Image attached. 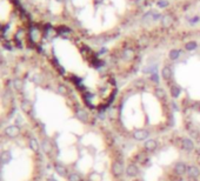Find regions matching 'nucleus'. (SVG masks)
Masks as SVG:
<instances>
[{"instance_id":"1","label":"nucleus","mask_w":200,"mask_h":181,"mask_svg":"<svg viewBox=\"0 0 200 181\" xmlns=\"http://www.w3.org/2000/svg\"><path fill=\"white\" fill-rule=\"evenodd\" d=\"M1 35L10 45L22 46L26 41L33 40L30 19L19 0H0Z\"/></svg>"},{"instance_id":"2","label":"nucleus","mask_w":200,"mask_h":181,"mask_svg":"<svg viewBox=\"0 0 200 181\" xmlns=\"http://www.w3.org/2000/svg\"><path fill=\"white\" fill-rule=\"evenodd\" d=\"M111 171H112V174L115 176V178H119L121 175L124 174V172L126 171L125 168H124V163L119 160H115L113 161V163H112V167H111Z\"/></svg>"},{"instance_id":"3","label":"nucleus","mask_w":200,"mask_h":181,"mask_svg":"<svg viewBox=\"0 0 200 181\" xmlns=\"http://www.w3.org/2000/svg\"><path fill=\"white\" fill-rule=\"evenodd\" d=\"M133 139L137 141H144L148 140V136H150V132L145 129V128H139V129H135L133 132Z\"/></svg>"},{"instance_id":"4","label":"nucleus","mask_w":200,"mask_h":181,"mask_svg":"<svg viewBox=\"0 0 200 181\" xmlns=\"http://www.w3.org/2000/svg\"><path fill=\"white\" fill-rule=\"evenodd\" d=\"M4 134L6 135L7 138L14 139V138H17V136L20 134V128L18 127V126H15V125L8 126V127L5 128V131H4Z\"/></svg>"},{"instance_id":"5","label":"nucleus","mask_w":200,"mask_h":181,"mask_svg":"<svg viewBox=\"0 0 200 181\" xmlns=\"http://www.w3.org/2000/svg\"><path fill=\"white\" fill-rule=\"evenodd\" d=\"M194 142L192 141V139H190V138H184L182 140H181V148L184 149V151H186V152H192L194 149Z\"/></svg>"},{"instance_id":"6","label":"nucleus","mask_w":200,"mask_h":181,"mask_svg":"<svg viewBox=\"0 0 200 181\" xmlns=\"http://www.w3.org/2000/svg\"><path fill=\"white\" fill-rule=\"evenodd\" d=\"M75 118H77L78 120L82 121V122H87L90 116H88V113H87L84 108L78 107L75 109Z\"/></svg>"},{"instance_id":"7","label":"nucleus","mask_w":200,"mask_h":181,"mask_svg":"<svg viewBox=\"0 0 200 181\" xmlns=\"http://www.w3.org/2000/svg\"><path fill=\"white\" fill-rule=\"evenodd\" d=\"M126 175L130 176V178H135L137 175L139 174V168L135 163H130L126 167Z\"/></svg>"},{"instance_id":"8","label":"nucleus","mask_w":200,"mask_h":181,"mask_svg":"<svg viewBox=\"0 0 200 181\" xmlns=\"http://www.w3.org/2000/svg\"><path fill=\"white\" fill-rule=\"evenodd\" d=\"M186 174L190 176V178H198L200 175V169L198 166H195V165H191V166H188L187 167V172Z\"/></svg>"},{"instance_id":"9","label":"nucleus","mask_w":200,"mask_h":181,"mask_svg":"<svg viewBox=\"0 0 200 181\" xmlns=\"http://www.w3.org/2000/svg\"><path fill=\"white\" fill-rule=\"evenodd\" d=\"M144 147H145V149H146L147 152H154L158 148V142L154 140V139H148V140L145 141Z\"/></svg>"},{"instance_id":"10","label":"nucleus","mask_w":200,"mask_h":181,"mask_svg":"<svg viewBox=\"0 0 200 181\" xmlns=\"http://www.w3.org/2000/svg\"><path fill=\"white\" fill-rule=\"evenodd\" d=\"M41 148H42V151L45 152V153H51L52 152V149H53V144H52V141L50 140V139H44V140L41 141Z\"/></svg>"},{"instance_id":"11","label":"nucleus","mask_w":200,"mask_h":181,"mask_svg":"<svg viewBox=\"0 0 200 181\" xmlns=\"http://www.w3.org/2000/svg\"><path fill=\"white\" fill-rule=\"evenodd\" d=\"M54 171L57 172V174H59L60 176H68V172H67V168L62 165V163H59L57 162L54 165Z\"/></svg>"},{"instance_id":"12","label":"nucleus","mask_w":200,"mask_h":181,"mask_svg":"<svg viewBox=\"0 0 200 181\" xmlns=\"http://www.w3.org/2000/svg\"><path fill=\"white\" fill-rule=\"evenodd\" d=\"M174 172H175L178 175L186 174V172H187L186 163H185V162H178V163H175V166H174Z\"/></svg>"},{"instance_id":"13","label":"nucleus","mask_w":200,"mask_h":181,"mask_svg":"<svg viewBox=\"0 0 200 181\" xmlns=\"http://www.w3.org/2000/svg\"><path fill=\"white\" fill-rule=\"evenodd\" d=\"M41 145H39V142H38V140L37 139H34V138H31L30 139V141H28V147L31 148L33 152H39V148Z\"/></svg>"},{"instance_id":"14","label":"nucleus","mask_w":200,"mask_h":181,"mask_svg":"<svg viewBox=\"0 0 200 181\" xmlns=\"http://www.w3.org/2000/svg\"><path fill=\"white\" fill-rule=\"evenodd\" d=\"M67 180H68V181H82V179H81L80 174H78V173L73 172V173H70V174H68V176H67Z\"/></svg>"},{"instance_id":"15","label":"nucleus","mask_w":200,"mask_h":181,"mask_svg":"<svg viewBox=\"0 0 200 181\" xmlns=\"http://www.w3.org/2000/svg\"><path fill=\"white\" fill-rule=\"evenodd\" d=\"M10 159H11L10 153L8 152H2V154H1V162L2 163H7L10 161Z\"/></svg>"},{"instance_id":"16","label":"nucleus","mask_w":200,"mask_h":181,"mask_svg":"<svg viewBox=\"0 0 200 181\" xmlns=\"http://www.w3.org/2000/svg\"><path fill=\"white\" fill-rule=\"evenodd\" d=\"M132 58H133V51H132V49H126V51H124V59L130 60V59H132Z\"/></svg>"},{"instance_id":"17","label":"nucleus","mask_w":200,"mask_h":181,"mask_svg":"<svg viewBox=\"0 0 200 181\" xmlns=\"http://www.w3.org/2000/svg\"><path fill=\"white\" fill-rule=\"evenodd\" d=\"M155 95L160 98V99H164L165 96H166V93H165V91L162 89V88H157L155 89Z\"/></svg>"},{"instance_id":"18","label":"nucleus","mask_w":200,"mask_h":181,"mask_svg":"<svg viewBox=\"0 0 200 181\" xmlns=\"http://www.w3.org/2000/svg\"><path fill=\"white\" fill-rule=\"evenodd\" d=\"M24 87V84H22V81L19 80V79H17V80H14V88L15 89H18V91H21Z\"/></svg>"},{"instance_id":"19","label":"nucleus","mask_w":200,"mask_h":181,"mask_svg":"<svg viewBox=\"0 0 200 181\" xmlns=\"http://www.w3.org/2000/svg\"><path fill=\"white\" fill-rule=\"evenodd\" d=\"M57 91H58V93L61 94V95H66L67 94V87L66 86H64V85H59Z\"/></svg>"},{"instance_id":"20","label":"nucleus","mask_w":200,"mask_h":181,"mask_svg":"<svg viewBox=\"0 0 200 181\" xmlns=\"http://www.w3.org/2000/svg\"><path fill=\"white\" fill-rule=\"evenodd\" d=\"M162 77H164V79H170V77H171V69L168 67L164 68V71H162Z\"/></svg>"},{"instance_id":"21","label":"nucleus","mask_w":200,"mask_h":181,"mask_svg":"<svg viewBox=\"0 0 200 181\" xmlns=\"http://www.w3.org/2000/svg\"><path fill=\"white\" fill-rule=\"evenodd\" d=\"M21 108H22L24 112H28V111H30V104H28V101L27 100L22 101V104H21Z\"/></svg>"},{"instance_id":"22","label":"nucleus","mask_w":200,"mask_h":181,"mask_svg":"<svg viewBox=\"0 0 200 181\" xmlns=\"http://www.w3.org/2000/svg\"><path fill=\"white\" fill-rule=\"evenodd\" d=\"M134 85H135V86H138L139 88H142V87H144V81H137Z\"/></svg>"}]
</instances>
